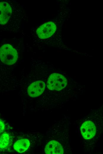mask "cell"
Listing matches in <instances>:
<instances>
[{
    "label": "cell",
    "mask_w": 103,
    "mask_h": 154,
    "mask_svg": "<svg viewBox=\"0 0 103 154\" xmlns=\"http://www.w3.org/2000/svg\"><path fill=\"white\" fill-rule=\"evenodd\" d=\"M95 118L89 115L85 118L80 123V130L82 138L88 142L92 141L98 134V126Z\"/></svg>",
    "instance_id": "obj_1"
},
{
    "label": "cell",
    "mask_w": 103,
    "mask_h": 154,
    "mask_svg": "<svg viewBox=\"0 0 103 154\" xmlns=\"http://www.w3.org/2000/svg\"><path fill=\"white\" fill-rule=\"evenodd\" d=\"M56 29L55 24L51 22L45 23L40 26L36 31V33L41 39H45L52 36Z\"/></svg>",
    "instance_id": "obj_4"
},
{
    "label": "cell",
    "mask_w": 103,
    "mask_h": 154,
    "mask_svg": "<svg viewBox=\"0 0 103 154\" xmlns=\"http://www.w3.org/2000/svg\"><path fill=\"white\" fill-rule=\"evenodd\" d=\"M30 145V142L28 139H22L15 142L14 145V148L18 152L22 153L27 150Z\"/></svg>",
    "instance_id": "obj_8"
},
{
    "label": "cell",
    "mask_w": 103,
    "mask_h": 154,
    "mask_svg": "<svg viewBox=\"0 0 103 154\" xmlns=\"http://www.w3.org/2000/svg\"><path fill=\"white\" fill-rule=\"evenodd\" d=\"M0 133L2 132L4 129L5 126L4 122L1 119L0 120Z\"/></svg>",
    "instance_id": "obj_10"
},
{
    "label": "cell",
    "mask_w": 103,
    "mask_h": 154,
    "mask_svg": "<svg viewBox=\"0 0 103 154\" xmlns=\"http://www.w3.org/2000/svg\"><path fill=\"white\" fill-rule=\"evenodd\" d=\"M46 85L41 81H37L31 84L28 88V93L31 97H38L44 92Z\"/></svg>",
    "instance_id": "obj_5"
},
{
    "label": "cell",
    "mask_w": 103,
    "mask_h": 154,
    "mask_svg": "<svg viewBox=\"0 0 103 154\" xmlns=\"http://www.w3.org/2000/svg\"><path fill=\"white\" fill-rule=\"evenodd\" d=\"M0 55L2 62L9 65L14 64L18 57L16 50L8 44H4L1 47Z\"/></svg>",
    "instance_id": "obj_2"
},
{
    "label": "cell",
    "mask_w": 103,
    "mask_h": 154,
    "mask_svg": "<svg viewBox=\"0 0 103 154\" xmlns=\"http://www.w3.org/2000/svg\"><path fill=\"white\" fill-rule=\"evenodd\" d=\"M0 24H5L8 22L11 15V8L7 3L1 2L0 4Z\"/></svg>",
    "instance_id": "obj_6"
},
{
    "label": "cell",
    "mask_w": 103,
    "mask_h": 154,
    "mask_svg": "<svg viewBox=\"0 0 103 154\" xmlns=\"http://www.w3.org/2000/svg\"><path fill=\"white\" fill-rule=\"evenodd\" d=\"M45 153L47 154H62L63 148L61 145L57 141L52 140L49 142L45 146Z\"/></svg>",
    "instance_id": "obj_7"
},
{
    "label": "cell",
    "mask_w": 103,
    "mask_h": 154,
    "mask_svg": "<svg viewBox=\"0 0 103 154\" xmlns=\"http://www.w3.org/2000/svg\"><path fill=\"white\" fill-rule=\"evenodd\" d=\"M67 81L63 75L53 73L49 76L47 82V86L51 90L59 91L66 86Z\"/></svg>",
    "instance_id": "obj_3"
},
{
    "label": "cell",
    "mask_w": 103,
    "mask_h": 154,
    "mask_svg": "<svg viewBox=\"0 0 103 154\" xmlns=\"http://www.w3.org/2000/svg\"><path fill=\"white\" fill-rule=\"evenodd\" d=\"M9 136L6 133H3L0 136V148L3 149L8 146L9 143Z\"/></svg>",
    "instance_id": "obj_9"
}]
</instances>
